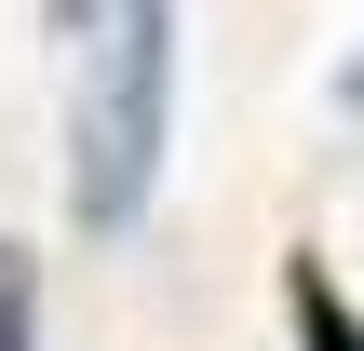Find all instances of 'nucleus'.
<instances>
[{
	"label": "nucleus",
	"mask_w": 364,
	"mask_h": 351,
	"mask_svg": "<svg viewBox=\"0 0 364 351\" xmlns=\"http://www.w3.org/2000/svg\"><path fill=\"white\" fill-rule=\"evenodd\" d=\"M338 108H351V122H364V54H351V68H338Z\"/></svg>",
	"instance_id": "20e7f679"
},
{
	"label": "nucleus",
	"mask_w": 364,
	"mask_h": 351,
	"mask_svg": "<svg viewBox=\"0 0 364 351\" xmlns=\"http://www.w3.org/2000/svg\"><path fill=\"white\" fill-rule=\"evenodd\" d=\"M284 325H297V351H364V311L338 298L324 257H284Z\"/></svg>",
	"instance_id": "f03ea898"
},
{
	"label": "nucleus",
	"mask_w": 364,
	"mask_h": 351,
	"mask_svg": "<svg viewBox=\"0 0 364 351\" xmlns=\"http://www.w3.org/2000/svg\"><path fill=\"white\" fill-rule=\"evenodd\" d=\"M162 135H176V0H108L68 108V216L135 230V203L162 189Z\"/></svg>",
	"instance_id": "f257e3e1"
},
{
	"label": "nucleus",
	"mask_w": 364,
	"mask_h": 351,
	"mask_svg": "<svg viewBox=\"0 0 364 351\" xmlns=\"http://www.w3.org/2000/svg\"><path fill=\"white\" fill-rule=\"evenodd\" d=\"M0 351H41V311H27V243H0Z\"/></svg>",
	"instance_id": "7ed1b4c3"
}]
</instances>
